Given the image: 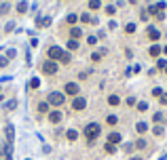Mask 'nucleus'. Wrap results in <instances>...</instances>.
<instances>
[{
	"label": "nucleus",
	"instance_id": "obj_1",
	"mask_svg": "<svg viewBox=\"0 0 167 160\" xmlns=\"http://www.w3.org/2000/svg\"><path fill=\"white\" fill-rule=\"evenodd\" d=\"M99 133H102V126H99L97 122H89V124L85 126V137L89 139V143H93V139H97Z\"/></svg>",
	"mask_w": 167,
	"mask_h": 160
},
{
	"label": "nucleus",
	"instance_id": "obj_2",
	"mask_svg": "<svg viewBox=\"0 0 167 160\" xmlns=\"http://www.w3.org/2000/svg\"><path fill=\"white\" fill-rule=\"evenodd\" d=\"M146 38L150 40L152 44H159V40L163 38V32H161L159 28H155L152 23H148V25H146Z\"/></svg>",
	"mask_w": 167,
	"mask_h": 160
},
{
	"label": "nucleus",
	"instance_id": "obj_3",
	"mask_svg": "<svg viewBox=\"0 0 167 160\" xmlns=\"http://www.w3.org/2000/svg\"><path fill=\"white\" fill-rule=\"evenodd\" d=\"M64 101H66L64 93H59V91H51V95H49V103H51L53 108H59Z\"/></svg>",
	"mask_w": 167,
	"mask_h": 160
},
{
	"label": "nucleus",
	"instance_id": "obj_4",
	"mask_svg": "<svg viewBox=\"0 0 167 160\" xmlns=\"http://www.w3.org/2000/svg\"><path fill=\"white\" fill-rule=\"evenodd\" d=\"M148 55H150L152 59L163 57V44H150V46H148Z\"/></svg>",
	"mask_w": 167,
	"mask_h": 160
},
{
	"label": "nucleus",
	"instance_id": "obj_5",
	"mask_svg": "<svg viewBox=\"0 0 167 160\" xmlns=\"http://www.w3.org/2000/svg\"><path fill=\"white\" fill-rule=\"evenodd\" d=\"M78 91H81V86H78L76 82H68V84L64 86V93H66V95H72V97H78Z\"/></svg>",
	"mask_w": 167,
	"mask_h": 160
},
{
	"label": "nucleus",
	"instance_id": "obj_6",
	"mask_svg": "<svg viewBox=\"0 0 167 160\" xmlns=\"http://www.w3.org/2000/svg\"><path fill=\"white\" fill-rule=\"evenodd\" d=\"M148 131H150V124H148L146 120H137V122H135V133H137L140 137H142V135H146Z\"/></svg>",
	"mask_w": 167,
	"mask_h": 160
},
{
	"label": "nucleus",
	"instance_id": "obj_7",
	"mask_svg": "<svg viewBox=\"0 0 167 160\" xmlns=\"http://www.w3.org/2000/svg\"><path fill=\"white\" fill-rule=\"evenodd\" d=\"M47 53H49V59H51V61H53V59H59V61H61V57H64L66 51H61L59 46H51Z\"/></svg>",
	"mask_w": 167,
	"mask_h": 160
},
{
	"label": "nucleus",
	"instance_id": "obj_8",
	"mask_svg": "<svg viewBox=\"0 0 167 160\" xmlns=\"http://www.w3.org/2000/svg\"><path fill=\"white\" fill-rule=\"evenodd\" d=\"M42 70H44V74H49V76H51V74H57V70H59V68H57V63H55V61H51V59H49V61H44V63H42Z\"/></svg>",
	"mask_w": 167,
	"mask_h": 160
},
{
	"label": "nucleus",
	"instance_id": "obj_9",
	"mask_svg": "<svg viewBox=\"0 0 167 160\" xmlns=\"http://www.w3.org/2000/svg\"><path fill=\"white\" fill-rule=\"evenodd\" d=\"M72 108H74L76 112H83L85 108H87V99H85V97H74V101H72Z\"/></svg>",
	"mask_w": 167,
	"mask_h": 160
},
{
	"label": "nucleus",
	"instance_id": "obj_10",
	"mask_svg": "<svg viewBox=\"0 0 167 160\" xmlns=\"http://www.w3.org/2000/svg\"><path fill=\"white\" fill-rule=\"evenodd\" d=\"M152 122H155V124H167V116H165V112H163V110L155 112V114H152Z\"/></svg>",
	"mask_w": 167,
	"mask_h": 160
},
{
	"label": "nucleus",
	"instance_id": "obj_11",
	"mask_svg": "<svg viewBox=\"0 0 167 160\" xmlns=\"http://www.w3.org/2000/svg\"><path fill=\"white\" fill-rule=\"evenodd\" d=\"M4 137H6V143H13V139H15V126L13 124L4 126Z\"/></svg>",
	"mask_w": 167,
	"mask_h": 160
},
{
	"label": "nucleus",
	"instance_id": "obj_12",
	"mask_svg": "<svg viewBox=\"0 0 167 160\" xmlns=\"http://www.w3.org/2000/svg\"><path fill=\"white\" fill-rule=\"evenodd\" d=\"M121 141H123V135H121V133H117V131L108 133V143H112V145H119Z\"/></svg>",
	"mask_w": 167,
	"mask_h": 160
},
{
	"label": "nucleus",
	"instance_id": "obj_13",
	"mask_svg": "<svg viewBox=\"0 0 167 160\" xmlns=\"http://www.w3.org/2000/svg\"><path fill=\"white\" fill-rule=\"evenodd\" d=\"M150 131H152V135H155L157 139H161V137H165V124H155V126H152Z\"/></svg>",
	"mask_w": 167,
	"mask_h": 160
},
{
	"label": "nucleus",
	"instance_id": "obj_14",
	"mask_svg": "<svg viewBox=\"0 0 167 160\" xmlns=\"http://www.w3.org/2000/svg\"><path fill=\"white\" fill-rule=\"evenodd\" d=\"M106 103H108L110 108H119V105H121V97H119V95H108Z\"/></svg>",
	"mask_w": 167,
	"mask_h": 160
},
{
	"label": "nucleus",
	"instance_id": "obj_15",
	"mask_svg": "<svg viewBox=\"0 0 167 160\" xmlns=\"http://www.w3.org/2000/svg\"><path fill=\"white\" fill-rule=\"evenodd\" d=\"M78 19H81V21H85V23H93V25H97V17H93L91 13H83Z\"/></svg>",
	"mask_w": 167,
	"mask_h": 160
},
{
	"label": "nucleus",
	"instance_id": "obj_16",
	"mask_svg": "<svg viewBox=\"0 0 167 160\" xmlns=\"http://www.w3.org/2000/svg\"><path fill=\"white\" fill-rule=\"evenodd\" d=\"M106 53H108V48H99V51H95V53L91 55V61H95V63H97V61H102Z\"/></svg>",
	"mask_w": 167,
	"mask_h": 160
},
{
	"label": "nucleus",
	"instance_id": "obj_17",
	"mask_svg": "<svg viewBox=\"0 0 167 160\" xmlns=\"http://www.w3.org/2000/svg\"><path fill=\"white\" fill-rule=\"evenodd\" d=\"M61 118H64V116H61V112H57V110H53V112L49 114V120H51L53 124H59V122H61Z\"/></svg>",
	"mask_w": 167,
	"mask_h": 160
},
{
	"label": "nucleus",
	"instance_id": "obj_18",
	"mask_svg": "<svg viewBox=\"0 0 167 160\" xmlns=\"http://www.w3.org/2000/svg\"><path fill=\"white\" fill-rule=\"evenodd\" d=\"M135 110H137L140 114H144V112L150 110V103H148V101H137V103H135Z\"/></svg>",
	"mask_w": 167,
	"mask_h": 160
},
{
	"label": "nucleus",
	"instance_id": "obj_19",
	"mask_svg": "<svg viewBox=\"0 0 167 160\" xmlns=\"http://www.w3.org/2000/svg\"><path fill=\"white\" fill-rule=\"evenodd\" d=\"M133 145H135V150H140V152H142V150H146V148H148V141H146L144 137H137Z\"/></svg>",
	"mask_w": 167,
	"mask_h": 160
},
{
	"label": "nucleus",
	"instance_id": "obj_20",
	"mask_svg": "<svg viewBox=\"0 0 167 160\" xmlns=\"http://www.w3.org/2000/svg\"><path fill=\"white\" fill-rule=\"evenodd\" d=\"M165 68H167V57H159V59H157V63H155V70L165 72Z\"/></svg>",
	"mask_w": 167,
	"mask_h": 160
},
{
	"label": "nucleus",
	"instance_id": "obj_21",
	"mask_svg": "<svg viewBox=\"0 0 167 160\" xmlns=\"http://www.w3.org/2000/svg\"><path fill=\"white\" fill-rule=\"evenodd\" d=\"M119 116H117V114H108V116H106V124H110V126H117V124H119Z\"/></svg>",
	"mask_w": 167,
	"mask_h": 160
},
{
	"label": "nucleus",
	"instance_id": "obj_22",
	"mask_svg": "<svg viewBox=\"0 0 167 160\" xmlns=\"http://www.w3.org/2000/svg\"><path fill=\"white\" fill-rule=\"evenodd\" d=\"M51 25V17H40L36 21V28H49Z\"/></svg>",
	"mask_w": 167,
	"mask_h": 160
},
{
	"label": "nucleus",
	"instance_id": "obj_23",
	"mask_svg": "<svg viewBox=\"0 0 167 160\" xmlns=\"http://www.w3.org/2000/svg\"><path fill=\"white\" fill-rule=\"evenodd\" d=\"M163 93H165V88H163V86H152V91H150V95H152L155 99H159Z\"/></svg>",
	"mask_w": 167,
	"mask_h": 160
},
{
	"label": "nucleus",
	"instance_id": "obj_24",
	"mask_svg": "<svg viewBox=\"0 0 167 160\" xmlns=\"http://www.w3.org/2000/svg\"><path fill=\"white\" fill-rule=\"evenodd\" d=\"M70 36H72V40H78L83 36V30L81 28H70Z\"/></svg>",
	"mask_w": 167,
	"mask_h": 160
},
{
	"label": "nucleus",
	"instance_id": "obj_25",
	"mask_svg": "<svg viewBox=\"0 0 167 160\" xmlns=\"http://www.w3.org/2000/svg\"><path fill=\"white\" fill-rule=\"evenodd\" d=\"M135 32H137V25H135L133 21H129L125 25V34H135Z\"/></svg>",
	"mask_w": 167,
	"mask_h": 160
},
{
	"label": "nucleus",
	"instance_id": "obj_26",
	"mask_svg": "<svg viewBox=\"0 0 167 160\" xmlns=\"http://www.w3.org/2000/svg\"><path fill=\"white\" fill-rule=\"evenodd\" d=\"M89 8L91 11H99L102 8V0H89Z\"/></svg>",
	"mask_w": 167,
	"mask_h": 160
},
{
	"label": "nucleus",
	"instance_id": "obj_27",
	"mask_svg": "<svg viewBox=\"0 0 167 160\" xmlns=\"http://www.w3.org/2000/svg\"><path fill=\"white\" fill-rule=\"evenodd\" d=\"M4 156H6V160L13 158V143H6L4 145Z\"/></svg>",
	"mask_w": 167,
	"mask_h": 160
},
{
	"label": "nucleus",
	"instance_id": "obj_28",
	"mask_svg": "<svg viewBox=\"0 0 167 160\" xmlns=\"http://www.w3.org/2000/svg\"><path fill=\"white\" fill-rule=\"evenodd\" d=\"M66 137H68V141H76V137H78V133H76L74 128H68V133H66Z\"/></svg>",
	"mask_w": 167,
	"mask_h": 160
},
{
	"label": "nucleus",
	"instance_id": "obj_29",
	"mask_svg": "<svg viewBox=\"0 0 167 160\" xmlns=\"http://www.w3.org/2000/svg\"><path fill=\"white\" fill-rule=\"evenodd\" d=\"M104 11H106V15H110V17H112V15L117 13V6H114V4H106V6H104Z\"/></svg>",
	"mask_w": 167,
	"mask_h": 160
},
{
	"label": "nucleus",
	"instance_id": "obj_30",
	"mask_svg": "<svg viewBox=\"0 0 167 160\" xmlns=\"http://www.w3.org/2000/svg\"><path fill=\"white\" fill-rule=\"evenodd\" d=\"M148 19H150V15L146 13V8H140V21H144V23H148Z\"/></svg>",
	"mask_w": 167,
	"mask_h": 160
},
{
	"label": "nucleus",
	"instance_id": "obj_31",
	"mask_svg": "<svg viewBox=\"0 0 167 160\" xmlns=\"http://www.w3.org/2000/svg\"><path fill=\"white\" fill-rule=\"evenodd\" d=\"M4 108H6V110H9V112H13V110H15V108H17V101H15V99H9V101H6V103H4Z\"/></svg>",
	"mask_w": 167,
	"mask_h": 160
},
{
	"label": "nucleus",
	"instance_id": "obj_32",
	"mask_svg": "<svg viewBox=\"0 0 167 160\" xmlns=\"http://www.w3.org/2000/svg\"><path fill=\"white\" fill-rule=\"evenodd\" d=\"M155 6H157L159 11H163V13L167 11V2H165V0H157V2H155Z\"/></svg>",
	"mask_w": 167,
	"mask_h": 160
},
{
	"label": "nucleus",
	"instance_id": "obj_33",
	"mask_svg": "<svg viewBox=\"0 0 167 160\" xmlns=\"http://www.w3.org/2000/svg\"><path fill=\"white\" fill-rule=\"evenodd\" d=\"M133 150H135L133 143H123V152H125V154H133Z\"/></svg>",
	"mask_w": 167,
	"mask_h": 160
},
{
	"label": "nucleus",
	"instance_id": "obj_34",
	"mask_svg": "<svg viewBox=\"0 0 167 160\" xmlns=\"http://www.w3.org/2000/svg\"><path fill=\"white\" fill-rule=\"evenodd\" d=\"M26 11H28V2H19V4H17V13H19V15H23Z\"/></svg>",
	"mask_w": 167,
	"mask_h": 160
},
{
	"label": "nucleus",
	"instance_id": "obj_35",
	"mask_svg": "<svg viewBox=\"0 0 167 160\" xmlns=\"http://www.w3.org/2000/svg\"><path fill=\"white\" fill-rule=\"evenodd\" d=\"M66 21H68V23H70V25H72V28H74V23H76V21H78V17H76V15H74V13H70V15H68V17H66Z\"/></svg>",
	"mask_w": 167,
	"mask_h": 160
},
{
	"label": "nucleus",
	"instance_id": "obj_36",
	"mask_svg": "<svg viewBox=\"0 0 167 160\" xmlns=\"http://www.w3.org/2000/svg\"><path fill=\"white\" fill-rule=\"evenodd\" d=\"M104 150H106V154H117V145H112V143H106Z\"/></svg>",
	"mask_w": 167,
	"mask_h": 160
},
{
	"label": "nucleus",
	"instance_id": "obj_37",
	"mask_svg": "<svg viewBox=\"0 0 167 160\" xmlns=\"http://www.w3.org/2000/svg\"><path fill=\"white\" fill-rule=\"evenodd\" d=\"M76 48H78V40H68V51H76Z\"/></svg>",
	"mask_w": 167,
	"mask_h": 160
},
{
	"label": "nucleus",
	"instance_id": "obj_38",
	"mask_svg": "<svg viewBox=\"0 0 167 160\" xmlns=\"http://www.w3.org/2000/svg\"><path fill=\"white\" fill-rule=\"evenodd\" d=\"M125 103H127V105H129V108H135V103H137V99H135L133 95H129V97H127V99H125Z\"/></svg>",
	"mask_w": 167,
	"mask_h": 160
},
{
	"label": "nucleus",
	"instance_id": "obj_39",
	"mask_svg": "<svg viewBox=\"0 0 167 160\" xmlns=\"http://www.w3.org/2000/svg\"><path fill=\"white\" fill-rule=\"evenodd\" d=\"M165 13H163V11H159V13H157V15H155V17H152V19H155V21H165Z\"/></svg>",
	"mask_w": 167,
	"mask_h": 160
},
{
	"label": "nucleus",
	"instance_id": "obj_40",
	"mask_svg": "<svg viewBox=\"0 0 167 160\" xmlns=\"http://www.w3.org/2000/svg\"><path fill=\"white\" fill-rule=\"evenodd\" d=\"M159 103H161V108H167V91L159 97Z\"/></svg>",
	"mask_w": 167,
	"mask_h": 160
},
{
	"label": "nucleus",
	"instance_id": "obj_41",
	"mask_svg": "<svg viewBox=\"0 0 167 160\" xmlns=\"http://www.w3.org/2000/svg\"><path fill=\"white\" fill-rule=\"evenodd\" d=\"M38 86H40V80L36 78V76H34V78L30 80V88H38Z\"/></svg>",
	"mask_w": 167,
	"mask_h": 160
},
{
	"label": "nucleus",
	"instance_id": "obj_42",
	"mask_svg": "<svg viewBox=\"0 0 167 160\" xmlns=\"http://www.w3.org/2000/svg\"><path fill=\"white\" fill-rule=\"evenodd\" d=\"M15 55H17V51H15V48H9V51H6V59H13Z\"/></svg>",
	"mask_w": 167,
	"mask_h": 160
},
{
	"label": "nucleus",
	"instance_id": "obj_43",
	"mask_svg": "<svg viewBox=\"0 0 167 160\" xmlns=\"http://www.w3.org/2000/svg\"><path fill=\"white\" fill-rule=\"evenodd\" d=\"M108 28H110V30H117V28H119V23H117L114 19H110V21H108Z\"/></svg>",
	"mask_w": 167,
	"mask_h": 160
},
{
	"label": "nucleus",
	"instance_id": "obj_44",
	"mask_svg": "<svg viewBox=\"0 0 167 160\" xmlns=\"http://www.w3.org/2000/svg\"><path fill=\"white\" fill-rule=\"evenodd\" d=\"M13 28H15V21H9L6 28H4V32H13Z\"/></svg>",
	"mask_w": 167,
	"mask_h": 160
},
{
	"label": "nucleus",
	"instance_id": "obj_45",
	"mask_svg": "<svg viewBox=\"0 0 167 160\" xmlns=\"http://www.w3.org/2000/svg\"><path fill=\"white\" fill-rule=\"evenodd\" d=\"M131 72H133V74H140V72H142V65H140V63H137V65H131Z\"/></svg>",
	"mask_w": 167,
	"mask_h": 160
},
{
	"label": "nucleus",
	"instance_id": "obj_46",
	"mask_svg": "<svg viewBox=\"0 0 167 160\" xmlns=\"http://www.w3.org/2000/svg\"><path fill=\"white\" fill-rule=\"evenodd\" d=\"M49 110V103H38V112H47Z\"/></svg>",
	"mask_w": 167,
	"mask_h": 160
},
{
	"label": "nucleus",
	"instance_id": "obj_47",
	"mask_svg": "<svg viewBox=\"0 0 167 160\" xmlns=\"http://www.w3.org/2000/svg\"><path fill=\"white\" fill-rule=\"evenodd\" d=\"M87 42H89L91 46H93V44H97V36H89V38H87Z\"/></svg>",
	"mask_w": 167,
	"mask_h": 160
},
{
	"label": "nucleus",
	"instance_id": "obj_48",
	"mask_svg": "<svg viewBox=\"0 0 167 160\" xmlns=\"http://www.w3.org/2000/svg\"><path fill=\"white\" fill-rule=\"evenodd\" d=\"M125 57L127 59H133V51L131 48H125Z\"/></svg>",
	"mask_w": 167,
	"mask_h": 160
},
{
	"label": "nucleus",
	"instance_id": "obj_49",
	"mask_svg": "<svg viewBox=\"0 0 167 160\" xmlns=\"http://www.w3.org/2000/svg\"><path fill=\"white\" fill-rule=\"evenodd\" d=\"M6 11H9V4L2 2V4H0V13H6Z\"/></svg>",
	"mask_w": 167,
	"mask_h": 160
},
{
	"label": "nucleus",
	"instance_id": "obj_50",
	"mask_svg": "<svg viewBox=\"0 0 167 160\" xmlns=\"http://www.w3.org/2000/svg\"><path fill=\"white\" fill-rule=\"evenodd\" d=\"M61 63H70V55H68V53H64V57H61Z\"/></svg>",
	"mask_w": 167,
	"mask_h": 160
},
{
	"label": "nucleus",
	"instance_id": "obj_51",
	"mask_svg": "<svg viewBox=\"0 0 167 160\" xmlns=\"http://www.w3.org/2000/svg\"><path fill=\"white\" fill-rule=\"evenodd\" d=\"M6 63H9V59L6 57H0V68H6Z\"/></svg>",
	"mask_w": 167,
	"mask_h": 160
},
{
	"label": "nucleus",
	"instance_id": "obj_52",
	"mask_svg": "<svg viewBox=\"0 0 167 160\" xmlns=\"http://www.w3.org/2000/svg\"><path fill=\"white\" fill-rule=\"evenodd\" d=\"M163 57H167V44H163Z\"/></svg>",
	"mask_w": 167,
	"mask_h": 160
},
{
	"label": "nucleus",
	"instance_id": "obj_53",
	"mask_svg": "<svg viewBox=\"0 0 167 160\" xmlns=\"http://www.w3.org/2000/svg\"><path fill=\"white\" fill-rule=\"evenodd\" d=\"M129 160H144V158H142V156H131Z\"/></svg>",
	"mask_w": 167,
	"mask_h": 160
},
{
	"label": "nucleus",
	"instance_id": "obj_54",
	"mask_svg": "<svg viewBox=\"0 0 167 160\" xmlns=\"http://www.w3.org/2000/svg\"><path fill=\"white\" fill-rule=\"evenodd\" d=\"M159 160H167V154H161V156H159Z\"/></svg>",
	"mask_w": 167,
	"mask_h": 160
},
{
	"label": "nucleus",
	"instance_id": "obj_55",
	"mask_svg": "<svg viewBox=\"0 0 167 160\" xmlns=\"http://www.w3.org/2000/svg\"><path fill=\"white\" fill-rule=\"evenodd\" d=\"M127 2H129V4H137L140 0H127Z\"/></svg>",
	"mask_w": 167,
	"mask_h": 160
},
{
	"label": "nucleus",
	"instance_id": "obj_56",
	"mask_svg": "<svg viewBox=\"0 0 167 160\" xmlns=\"http://www.w3.org/2000/svg\"><path fill=\"white\" fill-rule=\"evenodd\" d=\"M165 76H167V68H165Z\"/></svg>",
	"mask_w": 167,
	"mask_h": 160
},
{
	"label": "nucleus",
	"instance_id": "obj_57",
	"mask_svg": "<svg viewBox=\"0 0 167 160\" xmlns=\"http://www.w3.org/2000/svg\"><path fill=\"white\" fill-rule=\"evenodd\" d=\"M0 101H2V95H0Z\"/></svg>",
	"mask_w": 167,
	"mask_h": 160
},
{
	"label": "nucleus",
	"instance_id": "obj_58",
	"mask_svg": "<svg viewBox=\"0 0 167 160\" xmlns=\"http://www.w3.org/2000/svg\"><path fill=\"white\" fill-rule=\"evenodd\" d=\"M28 160H30V158H28Z\"/></svg>",
	"mask_w": 167,
	"mask_h": 160
}]
</instances>
